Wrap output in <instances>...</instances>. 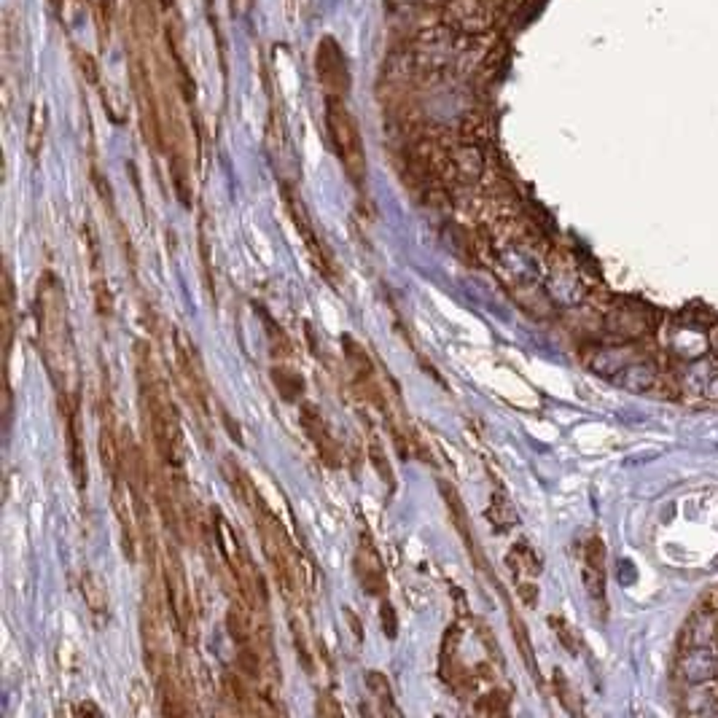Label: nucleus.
<instances>
[{
    "instance_id": "nucleus-1",
    "label": "nucleus",
    "mask_w": 718,
    "mask_h": 718,
    "mask_svg": "<svg viewBox=\"0 0 718 718\" xmlns=\"http://www.w3.org/2000/svg\"><path fill=\"white\" fill-rule=\"evenodd\" d=\"M35 318H38V345L44 363L52 374V382L57 385L60 396H76V350L70 337V320H67V299L62 291V283L52 269L41 275L38 294H35Z\"/></svg>"
},
{
    "instance_id": "nucleus-2",
    "label": "nucleus",
    "mask_w": 718,
    "mask_h": 718,
    "mask_svg": "<svg viewBox=\"0 0 718 718\" xmlns=\"http://www.w3.org/2000/svg\"><path fill=\"white\" fill-rule=\"evenodd\" d=\"M137 374H140V393H143V404H146L148 422H151L157 455L170 471H178L186 463V441H183L178 407L165 379L157 377L154 360L146 345H137Z\"/></svg>"
},
{
    "instance_id": "nucleus-3",
    "label": "nucleus",
    "mask_w": 718,
    "mask_h": 718,
    "mask_svg": "<svg viewBox=\"0 0 718 718\" xmlns=\"http://www.w3.org/2000/svg\"><path fill=\"white\" fill-rule=\"evenodd\" d=\"M326 129L334 146V154L345 170V176L353 180V186H363L369 165H366V151L360 140V129L356 116L345 106L342 97H326Z\"/></svg>"
},
{
    "instance_id": "nucleus-4",
    "label": "nucleus",
    "mask_w": 718,
    "mask_h": 718,
    "mask_svg": "<svg viewBox=\"0 0 718 718\" xmlns=\"http://www.w3.org/2000/svg\"><path fill=\"white\" fill-rule=\"evenodd\" d=\"M162 587H165V602L170 611V622L176 624L178 635L188 638L194 605H191V592H188V581H186L178 551L173 546H167L162 554Z\"/></svg>"
},
{
    "instance_id": "nucleus-5",
    "label": "nucleus",
    "mask_w": 718,
    "mask_h": 718,
    "mask_svg": "<svg viewBox=\"0 0 718 718\" xmlns=\"http://www.w3.org/2000/svg\"><path fill=\"white\" fill-rule=\"evenodd\" d=\"M315 73H318V81L326 92V97H348L350 92V67H348V57L342 52V46L331 38V35H323L318 41V49H315Z\"/></svg>"
},
{
    "instance_id": "nucleus-6",
    "label": "nucleus",
    "mask_w": 718,
    "mask_h": 718,
    "mask_svg": "<svg viewBox=\"0 0 718 718\" xmlns=\"http://www.w3.org/2000/svg\"><path fill=\"white\" fill-rule=\"evenodd\" d=\"M176 359H178V379L180 390L186 393L188 404L197 407L202 415L207 412V385H205V369L202 360L197 356V348L191 345V339L176 331Z\"/></svg>"
},
{
    "instance_id": "nucleus-7",
    "label": "nucleus",
    "mask_w": 718,
    "mask_h": 718,
    "mask_svg": "<svg viewBox=\"0 0 718 718\" xmlns=\"http://www.w3.org/2000/svg\"><path fill=\"white\" fill-rule=\"evenodd\" d=\"M283 199H286V207H288V213H291V218H294V227H297V232H299V238L301 242H304V248H307V253L312 256L318 272H320L323 278L334 280V275H337V269H334V258H331L329 248L323 245V239L318 238L315 224L309 221L307 207L301 205V199L294 194V188H291L288 183H283Z\"/></svg>"
},
{
    "instance_id": "nucleus-8",
    "label": "nucleus",
    "mask_w": 718,
    "mask_h": 718,
    "mask_svg": "<svg viewBox=\"0 0 718 718\" xmlns=\"http://www.w3.org/2000/svg\"><path fill=\"white\" fill-rule=\"evenodd\" d=\"M301 415V428H304V433H307V439L312 441V447H315V452L320 455V460L326 463V466H331V469H339L342 463V447H339V441L334 439V433H331V425L326 422V418H323V412L315 407V404H309V401H304L299 410Z\"/></svg>"
},
{
    "instance_id": "nucleus-9",
    "label": "nucleus",
    "mask_w": 718,
    "mask_h": 718,
    "mask_svg": "<svg viewBox=\"0 0 718 718\" xmlns=\"http://www.w3.org/2000/svg\"><path fill=\"white\" fill-rule=\"evenodd\" d=\"M356 576H359L360 587L366 595L371 598H385L388 592V576H385V565L382 557L374 546L371 533L363 528L359 536V546H356Z\"/></svg>"
},
{
    "instance_id": "nucleus-10",
    "label": "nucleus",
    "mask_w": 718,
    "mask_h": 718,
    "mask_svg": "<svg viewBox=\"0 0 718 718\" xmlns=\"http://www.w3.org/2000/svg\"><path fill=\"white\" fill-rule=\"evenodd\" d=\"M495 19V0H450L444 22L460 33H481Z\"/></svg>"
},
{
    "instance_id": "nucleus-11",
    "label": "nucleus",
    "mask_w": 718,
    "mask_h": 718,
    "mask_svg": "<svg viewBox=\"0 0 718 718\" xmlns=\"http://www.w3.org/2000/svg\"><path fill=\"white\" fill-rule=\"evenodd\" d=\"M62 420H65V439H67V452H70V471L84 490L86 484V463H84V450H81V430H78V415H76V396H60Z\"/></svg>"
},
{
    "instance_id": "nucleus-12",
    "label": "nucleus",
    "mask_w": 718,
    "mask_h": 718,
    "mask_svg": "<svg viewBox=\"0 0 718 718\" xmlns=\"http://www.w3.org/2000/svg\"><path fill=\"white\" fill-rule=\"evenodd\" d=\"M444 173L452 176L460 183H477L484 173V157L477 146L471 143H463L452 151H447V165H444Z\"/></svg>"
},
{
    "instance_id": "nucleus-13",
    "label": "nucleus",
    "mask_w": 718,
    "mask_h": 718,
    "mask_svg": "<svg viewBox=\"0 0 718 718\" xmlns=\"http://www.w3.org/2000/svg\"><path fill=\"white\" fill-rule=\"evenodd\" d=\"M584 587L590 598L602 608L605 602V549L598 536H592L584 546Z\"/></svg>"
},
{
    "instance_id": "nucleus-14",
    "label": "nucleus",
    "mask_w": 718,
    "mask_h": 718,
    "mask_svg": "<svg viewBox=\"0 0 718 718\" xmlns=\"http://www.w3.org/2000/svg\"><path fill=\"white\" fill-rule=\"evenodd\" d=\"M46 129H49V108L44 100H35L30 106V116H27V135H25V146H27V154L33 159L41 157L44 151V143H46Z\"/></svg>"
},
{
    "instance_id": "nucleus-15",
    "label": "nucleus",
    "mask_w": 718,
    "mask_h": 718,
    "mask_svg": "<svg viewBox=\"0 0 718 718\" xmlns=\"http://www.w3.org/2000/svg\"><path fill=\"white\" fill-rule=\"evenodd\" d=\"M81 595H84V602H86L89 613H92L97 622H100L103 616H108L111 598H108L106 581H103L95 571H84V573H81Z\"/></svg>"
},
{
    "instance_id": "nucleus-16",
    "label": "nucleus",
    "mask_w": 718,
    "mask_h": 718,
    "mask_svg": "<svg viewBox=\"0 0 718 718\" xmlns=\"http://www.w3.org/2000/svg\"><path fill=\"white\" fill-rule=\"evenodd\" d=\"M681 670L689 683H705L718 672V659L708 649H692L681 659Z\"/></svg>"
},
{
    "instance_id": "nucleus-17",
    "label": "nucleus",
    "mask_w": 718,
    "mask_h": 718,
    "mask_svg": "<svg viewBox=\"0 0 718 718\" xmlns=\"http://www.w3.org/2000/svg\"><path fill=\"white\" fill-rule=\"evenodd\" d=\"M487 520L492 522V528H495L498 533H506V531H511V528L520 522L514 506L509 503V498H506L503 492H492L490 506H487Z\"/></svg>"
},
{
    "instance_id": "nucleus-18",
    "label": "nucleus",
    "mask_w": 718,
    "mask_h": 718,
    "mask_svg": "<svg viewBox=\"0 0 718 718\" xmlns=\"http://www.w3.org/2000/svg\"><path fill=\"white\" fill-rule=\"evenodd\" d=\"M506 562H509V568L514 571V576H520V573H525V576H539L541 573V557L533 551V546H531L528 541L517 543V546L509 551Z\"/></svg>"
},
{
    "instance_id": "nucleus-19",
    "label": "nucleus",
    "mask_w": 718,
    "mask_h": 718,
    "mask_svg": "<svg viewBox=\"0 0 718 718\" xmlns=\"http://www.w3.org/2000/svg\"><path fill=\"white\" fill-rule=\"evenodd\" d=\"M272 382H275L278 393H280L286 401H297L301 393H304V377L297 374L294 369H288V366H275V369H272Z\"/></svg>"
},
{
    "instance_id": "nucleus-20",
    "label": "nucleus",
    "mask_w": 718,
    "mask_h": 718,
    "mask_svg": "<svg viewBox=\"0 0 718 718\" xmlns=\"http://www.w3.org/2000/svg\"><path fill=\"white\" fill-rule=\"evenodd\" d=\"M363 681H366V689L371 692V697L382 705V711L399 713V711L393 708V686H390V681H388L385 672H379V670H369Z\"/></svg>"
},
{
    "instance_id": "nucleus-21",
    "label": "nucleus",
    "mask_w": 718,
    "mask_h": 718,
    "mask_svg": "<svg viewBox=\"0 0 718 718\" xmlns=\"http://www.w3.org/2000/svg\"><path fill=\"white\" fill-rule=\"evenodd\" d=\"M619 374H624L619 382L624 388H630V390H646L654 382V371L649 366H643V363H627Z\"/></svg>"
},
{
    "instance_id": "nucleus-22",
    "label": "nucleus",
    "mask_w": 718,
    "mask_h": 718,
    "mask_svg": "<svg viewBox=\"0 0 718 718\" xmlns=\"http://www.w3.org/2000/svg\"><path fill=\"white\" fill-rule=\"evenodd\" d=\"M549 624H551V630L557 632V638H560V643L576 657L579 654V641H576V632H573V627L565 622V619H560V616H549Z\"/></svg>"
},
{
    "instance_id": "nucleus-23",
    "label": "nucleus",
    "mask_w": 718,
    "mask_h": 718,
    "mask_svg": "<svg viewBox=\"0 0 718 718\" xmlns=\"http://www.w3.org/2000/svg\"><path fill=\"white\" fill-rule=\"evenodd\" d=\"M369 455H371V466L377 469V474L385 479V484L393 487L396 477H393L390 466L385 463V455H382V444H379V439H371V450H369Z\"/></svg>"
},
{
    "instance_id": "nucleus-24",
    "label": "nucleus",
    "mask_w": 718,
    "mask_h": 718,
    "mask_svg": "<svg viewBox=\"0 0 718 718\" xmlns=\"http://www.w3.org/2000/svg\"><path fill=\"white\" fill-rule=\"evenodd\" d=\"M379 619H382V630L388 638H396L399 635V619H396V611L388 600H382V608H379Z\"/></svg>"
},
{
    "instance_id": "nucleus-25",
    "label": "nucleus",
    "mask_w": 718,
    "mask_h": 718,
    "mask_svg": "<svg viewBox=\"0 0 718 718\" xmlns=\"http://www.w3.org/2000/svg\"><path fill=\"white\" fill-rule=\"evenodd\" d=\"M78 62H81V73L92 81V84H97L100 81V76H97V65H95V60L89 57V55H84V52H78Z\"/></svg>"
},
{
    "instance_id": "nucleus-26",
    "label": "nucleus",
    "mask_w": 718,
    "mask_h": 718,
    "mask_svg": "<svg viewBox=\"0 0 718 718\" xmlns=\"http://www.w3.org/2000/svg\"><path fill=\"white\" fill-rule=\"evenodd\" d=\"M76 713H92V716H103V711H100L97 705H92V703H81V705H76Z\"/></svg>"
},
{
    "instance_id": "nucleus-27",
    "label": "nucleus",
    "mask_w": 718,
    "mask_h": 718,
    "mask_svg": "<svg viewBox=\"0 0 718 718\" xmlns=\"http://www.w3.org/2000/svg\"><path fill=\"white\" fill-rule=\"evenodd\" d=\"M713 342H716V350H718V339H716V337H713Z\"/></svg>"
}]
</instances>
